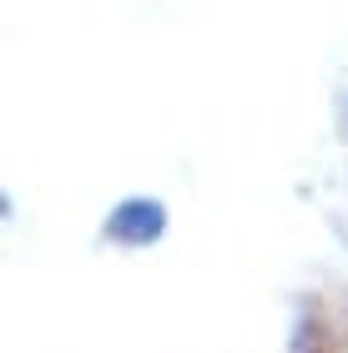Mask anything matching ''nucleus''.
<instances>
[{"label": "nucleus", "mask_w": 348, "mask_h": 353, "mask_svg": "<svg viewBox=\"0 0 348 353\" xmlns=\"http://www.w3.org/2000/svg\"><path fill=\"white\" fill-rule=\"evenodd\" d=\"M288 353H348V272L303 298Z\"/></svg>", "instance_id": "nucleus-1"}]
</instances>
